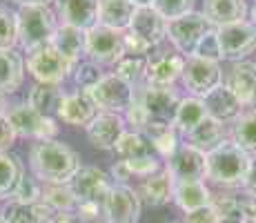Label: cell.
<instances>
[{
    "mask_svg": "<svg viewBox=\"0 0 256 223\" xmlns=\"http://www.w3.org/2000/svg\"><path fill=\"white\" fill-rule=\"evenodd\" d=\"M245 223H256V199L245 196Z\"/></svg>",
    "mask_w": 256,
    "mask_h": 223,
    "instance_id": "obj_48",
    "label": "cell"
},
{
    "mask_svg": "<svg viewBox=\"0 0 256 223\" xmlns=\"http://www.w3.org/2000/svg\"><path fill=\"white\" fill-rule=\"evenodd\" d=\"M138 194H140V201H145L152 207L167 205L170 201H174V178L170 176L167 170L156 172V174L142 178Z\"/></svg>",
    "mask_w": 256,
    "mask_h": 223,
    "instance_id": "obj_27",
    "label": "cell"
},
{
    "mask_svg": "<svg viewBox=\"0 0 256 223\" xmlns=\"http://www.w3.org/2000/svg\"><path fill=\"white\" fill-rule=\"evenodd\" d=\"M243 192L250 196V199H256V158H252L250 163V170H248V176L243 181Z\"/></svg>",
    "mask_w": 256,
    "mask_h": 223,
    "instance_id": "obj_46",
    "label": "cell"
},
{
    "mask_svg": "<svg viewBox=\"0 0 256 223\" xmlns=\"http://www.w3.org/2000/svg\"><path fill=\"white\" fill-rule=\"evenodd\" d=\"M52 223H85V221H82L76 212H62V214H58Z\"/></svg>",
    "mask_w": 256,
    "mask_h": 223,
    "instance_id": "obj_49",
    "label": "cell"
},
{
    "mask_svg": "<svg viewBox=\"0 0 256 223\" xmlns=\"http://www.w3.org/2000/svg\"><path fill=\"white\" fill-rule=\"evenodd\" d=\"M62 25L90 32L98 25V0H56Z\"/></svg>",
    "mask_w": 256,
    "mask_h": 223,
    "instance_id": "obj_18",
    "label": "cell"
},
{
    "mask_svg": "<svg viewBox=\"0 0 256 223\" xmlns=\"http://www.w3.org/2000/svg\"><path fill=\"white\" fill-rule=\"evenodd\" d=\"M87 138L94 147L98 150H114L116 143L120 141V136L127 132V121L120 114H96L94 121L85 127Z\"/></svg>",
    "mask_w": 256,
    "mask_h": 223,
    "instance_id": "obj_16",
    "label": "cell"
},
{
    "mask_svg": "<svg viewBox=\"0 0 256 223\" xmlns=\"http://www.w3.org/2000/svg\"><path fill=\"white\" fill-rule=\"evenodd\" d=\"M12 3H16L18 7H27V5H47L49 0H12Z\"/></svg>",
    "mask_w": 256,
    "mask_h": 223,
    "instance_id": "obj_50",
    "label": "cell"
},
{
    "mask_svg": "<svg viewBox=\"0 0 256 223\" xmlns=\"http://www.w3.org/2000/svg\"><path fill=\"white\" fill-rule=\"evenodd\" d=\"M203 103H205V110H208V116L216 118V121H220V123L236 121V118L243 114L240 112L243 105H240L238 98L225 85H218L212 94H208V96L203 98Z\"/></svg>",
    "mask_w": 256,
    "mask_h": 223,
    "instance_id": "obj_26",
    "label": "cell"
},
{
    "mask_svg": "<svg viewBox=\"0 0 256 223\" xmlns=\"http://www.w3.org/2000/svg\"><path fill=\"white\" fill-rule=\"evenodd\" d=\"M102 76H105V74L100 72V65H96V63H92V61H80L74 67V81H76V85L80 87L82 92L98 85V81H100Z\"/></svg>",
    "mask_w": 256,
    "mask_h": 223,
    "instance_id": "obj_40",
    "label": "cell"
},
{
    "mask_svg": "<svg viewBox=\"0 0 256 223\" xmlns=\"http://www.w3.org/2000/svg\"><path fill=\"white\" fill-rule=\"evenodd\" d=\"M134 92L136 89L132 85H127L122 78H118L116 74H105L98 81V85H94L92 89H87L90 98L94 101L98 112L105 114H125L132 107L134 101Z\"/></svg>",
    "mask_w": 256,
    "mask_h": 223,
    "instance_id": "obj_6",
    "label": "cell"
},
{
    "mask_svg": "<svg viewBox=\"0 0 256 223\" xmlns=\"http://www.w3.org/2000/svg\"><path fill=\"white\" fill-rule=\"evenodd\" d=\"M212 29V23L205 18L203 12H192L187 16H180L176 21L167 23V41L174 45V49L178 54H183L185 58L194 56L198 43L203 41V36Z\"/></svg>",
    "mask_w": 256,
    "mask_h": 223,
    "instance_id": "obj_7",
    "label": "cell"
},
{
    "mask_svg": "<svg viewBox=\"0 0 256 223\" xmlns=\"http://www.w3.org/2000/svg\"><path fill=\"white\" fill-rule=\"evenodd\" d=\"M220 47V61L240 63L256 52V25L252 21H240L216 29Z\"/></svg>",
    "mask_w": 256,
    "mask_h": 223,
    "instance_id": "obj_8",
    "label": "cell"
},
{
    "mask_svg": "<svg viewBox=\"0 0 256 223\" xmlns=\"http://www.w3.org/2000/svg\"><path fill=\"white\" fill-rule=\"evenodd\" d=\"M252 23L256 25V5H254V7H252Z\"/></svg>",
    "mask_w": 256,
    "mask_h": 223,
    "instance_id": "obj_54",
    "label": "cell"
},
{
    "mask_svg": "<svg viewBox=\"0 0 256 223\" xmlns=\"http://www.w3.org/2000/svg\"><path fill=\"white\" fill-rule=\"evenodd\" d=\"M16 138H18V134L14 130L12 121L7 118V114H0V152L9 150L16 143Z\"/></svg>",
    "mask_w": 256,
    "mask_h": 223,
    "instance_id": "obj_44",
    "label": "cell"
},
{
    "mask_svg": "<svg viewBox=\"0 0 256 223\" xmlns=\"http://www.w3.org/2000/svg\"><path fill=\"white\" fill-rule=\"evenodd\" d=\"M0 114H7V98L2 92H0Z\"/></svg>",
    "mask_w": 256,
    "mask_h": 223,
    "instance_id": "obj_52",
    "label": "cell"
},
{
    "mask_svg": "<svg viewBox=\"0 0 256 223\" xmlns=\"http://www.w3.org/2000/svg\"><path fill=\"white\" fill-rule=\"evenodd\" d=\"M130 32L142 38L150 47H156L158 43L167 41V21L152 7H140L136 9Z\"/></svg>",
    "mask_w": 256,
    "mask_h": 223,
    "instance_id": "obj_20",
    "label": "cell"
},
{
    "mask_svg": "<svg viewBox=\"0 0 256 223\" xmlns=\"http://www.w3.org/2000/svg\"><path fill=\"white\" fill-rule=\"evenodd\" d=\"M24 81V61L16 49H0V92L14 94Z\"/></svg>",
    "mask_w": 256,
    "mask_h": 223,
    "instance_id": "obj_28",
    "label": "cell"
},
{
    "mask_svg": "<svg viewBox=\"0 0 256 223\" xmlns=\"http://www.w3.org/2000/svg\"><path fill=\"white\" fill-rule=\"evenodd\" d=\"M134 101L140 105L142 114H145V130L142 134H154L167 127H174L176 110H178L180 101L174 87H156V85H142L134 92Z\"/></svg>",
    "mask_w": 256,
    "mask_h": 223,
    "instance_id": "obj_2",
    "label": "cell"
},
{
    "mask_svg": "<svg viewBox=\"0 0 256 223\" xmlns=\"http://www.w3.org/2000/svg\"><path fill=\"white\" fill-rule=\"evenodd\" d=\"M152 9L170 23L194 12V0H152Z\"/></svg>",
    "mask_w": 256,
    "mask_h": 223,
    "instance_id": "obj_38",
    "label": "cell"
},
{
    "mask_svg": "<svg viewBox=\"0 0 256 223\" xmlns=\"http://www.w3.org/2000/svg\"><path fill=\"white\" fill-rule=\"evenodd\" d=\"M132 5H136V7H152V0H130Z\"/></svg>",
    "mask_w": 256,
    "mask_h": 223,
    "instance_id": "obj_51",
    "label": "cell"
},
{
    "mask_svg": "<svg viewBox=\"0 0 256 223\" xmlns=\"http://www.w3.org/2000/svg\"><path fill=\"white\" fill-rule=\"evenodd\" d=\"M140 210L142 201L138 192L132 190L130 185H118V183H114L105 205H102V214L107 216L110 223H138Z\"/></svg>",
    "mask_w": 256,
    "mask_h": 223,
    "instance_id": "obj_14",
    "label": "cell"
},
{
    "mask_svg": "<svg viewBox=\"0 0 256 223\" xmlns=\"http://www.w3.org/2000/svg\"><path fill=\"white\" fill-rule=\"evenodd\" d=\"M150 141H152V145H154V150L158 152V156L167 158V161L174 156V152L178 150V145H180L174 127H167V130H160V132L150 134Z\"/></svg>",
    "mask_w": 256,
    "mask_h": 223,
    "instance_id": "obj_41",
    "label": "cell"
},
{
    "mask_svg": "<svg viewBox=\"0 0 256 223\" xmlns=\"http://www.w3.org/2000/svg\"><path fill=\"white\" fill-rule=\"evenodd\" d=\"M187 58L183 54H178L174 49V45L170 41L158 43L156 47H152V52L147 54V85L156 87H174V83L178 78H183Z\"/></svg>",
    "mask_w": 256,
    "mask_h": 223,
    "instance_id": "obj_5",
    "label": "cell"
},
{
    "mask_svg": "<svg viewBox=\"0 0 256 223\" xmlns=\"http://www.w3.org/2000/svg\"><path fill=\"white\" fill-rule=\"evenodd\" d=\"M165 170L170 172V176L174 178V183L180 181H205L208 176V156L200 150L180 143L178 150L174 152V156L167 161Z\"/></svg>",
    "mask_w": 256,
    "mask_h": 223,
    "instance_id": "obj_15",
    "label": "cell"
},
{
    "mask_svg": "<svg viewBox=\"0 0 256 223\" xmlns=\"http://www.w3.org/2000/svg\"><path fill=\"white\" fill-rule=\"evenodd\" d=\"M98 114L96 105L90 98V94L78 89L74 94H65L58 107V118L67 125H78V127H87L94 121V116Z\"/></svg>",
    "mask_w": 256,
    "mask_h": 223,
    "instance_id": "obj_17",
    "label": "cell"
},
{
    "mask_svg": "<svg viewBox=\"0 0 256 223\" xmlns=\"http://www.w3.org/2000/svg\"><path fill=\"white\" fill-rule=\"evenodd\" d=\"M214 201V194L205 181H180L174 183V203L185 212H194L200 207H208Z\"/></svg>",
    "mask_w": 256,
    "mask_h": 223,
    "instance_id": "obj_25",
    "label": "cell"
},
{
    "mask_svg": "<svg viewBox=\"0 0 256 223\" xmlns=\"http://www.w3.org/2000/svg\"><path fill=\"white\" fill-rule=\"evenodd\" d=\"M85 223H110V221H107V216H105V214H100V216H94V219L85 221Z\"/></svg>",
    "mask_w": 256,
    "mask_h": 223,
    "instance_id": "obj_53",
    "label": "cell"
},
{
    "mask_svg": "<svg viewBox=\"0 0 256 223\" xmlns=\"http://www.w3.org/2000/svg\"><path fill=\"white\" fill-rule=\"evenodd\" d=\"M254 110H256V105H254Z\"/></svg>",
    "mask_w": 256,
    "mask_h": 223,
    "instance_id": "obj_57",
    "label": "cell"
},
{
    "mask_svg": "<svg viewBox=\"0 0 256 223\" xmlns=\"http://www.w3.org/2000/svg\"><path fill=\"white\" fill-rule=\"evenodd\" d=\"M70 187L74 190V194H76V201H78L76 205L87 203V205H96L102 210V205H105L114 183H112L110 174H105L102 170H98V167H94V165H87V167L78 170V174L74 176Z\"/></svg>",
    "mask_w": 256,
    "mask_h": 223,
    "instance_id": "obj_11",
    "label": "cell"
},
{
    "mask_svg": "<svg viewBox=\"0 0 256 223\" xmlns=\"http://www.w3.org/2000/svg\"><path fill=\"white\" fill-rule=\"evenodd\" d=\"M203 14L212 27H225L240 21H248V3L245 0H203Z\"/></svg>",
    "mask_w": 256,
    "mask_h": 223,
    "instance_id": "obj_22",
    "label": "cell"
},
{
    "mask_svg": "<svg viewBox=\"0 0 256 223\" xmlns=\"http://www.w3.org/2000/svg\"><path fill=\"white\" fill-rule=\"evenodd\" d=\"M4 223H52L56 219V212L42 201L38 203H16L7 201V205L0 212Z\"/></svg>",
    "mask_w": 256,
    "mask_h": 223,
    "instance_id": "obj_24",
    "label": "cell"
},
{
    "mask_svg": "<svg viewBox=\"0 0 256 223\" xmlns=\"http://www.w3.org/2000/svg\"><path fill=\"white\" fill-rule=\"evenodd\" d=\"M223 141H225V123L216 121L212 116H208L198 127H194V130L187 134V145L200 150L203 154H210Z\"/></svg>",
    "mask_w": 256,
    "mask_h": 223,
    "instance_id": "obj_29",
    "label": "cell"
},
{
    "mask_svg": "<svg viewBox=\"0 0 256 223\" xmlns=\"http://www.w3.org/2000/svg\"><path fill=\"white\" fill-rule=\"evenodd\" d=\"M112 178H114V183H118V185H125L130 178H134L130 174V170H127V165H125V161H116L114 163V167H112Z\"/></svg>",
    "mask_w": 256,
    "mask_h": 223,
    "instance_id": "obj_47",
    "label": "cell"
},
{
    "mask_svg": "<svg viewBox=\"0 0 256 223\" xmlns=\"http://www.w3.org/2000/svg\"><path fill=\"white\" fill-rule=\"evenodd\" d=\"M24 174L18 156H12L7 152H0V199H9L16 190L18 181Z\"/></svg>",
    "mask_w": 256,
    "mask_h": 223,
    "instance_id": "obj_34",
    "label": "cell"
},
{
    "mask_svg": "<svg viewBox=\"0 0 256 223\" xmlns=\"http://www.w3.org/2000/svg\"><path fill=\"white\" fill-rule=\"evenodd\" d=\"M205 156H208V176L205 178H210L212 183L223 187L243 185L252 156L240 150L236 143L223 141L216 150H212Z\"/></svg>",
    "mask_w": 256,
    "mask_h": 223,
    "instance_id": "obj_4",
    "label": "cell"
},
{
    "mask_svg": "<svg viewBox=\"0 0 256 223\" xmlns=\"http://www.w3.org/2000/svg\"><path fill=\"white\" fill-rule=\"evenodd\" d=\"M183 223H218V214H216L214 205H208V207H200V210L187 212Z\"/></svg>",
    "mask_w": 256,
    "mask_h": 223,
    "instance_id": "obj_45",
    "label": "cell"
},
{
    "mask_svg": "<svg viewBox=\"0 0 256 223\" xmlns=\"http://www.w3.org/2000/svg\"><path fill=\"white\" fill-rule=\"evenodd\" d=\"M125 165L132 176H140V178H147V176L156 174V172H160V161L156 154L132 158V161H125Z\"/></svg>",
    "mask_w": 256,
    "mask_h": 223,
    "instance_id": "obj_42",
    "label": "cell"
},
{
    "mask_svg": "<svg viewBox=\"0 0 256 223\" xmlns=\"http://www.w3.org/2000/svg\"><path fill=\"white\" fill-rule=\"evenodd\" d=\"M16 23H18V45L27 54L36 52V49L45 47V45H52L54 36L58 32L56 14L47 5L18 7Z\"/></svg>",
    "mask_w": 256,
    "mask_h": 223,
    "instance_id": "obj_3",
    "label": "cell"
},
{
    "mask_svg": "<svg viewBox=\"0 0 256 223\" xmlns=\"http://www.w3.org/2000/svg\"><path fill=\"white\" fill-rule=\"evenodd\" d=\"M225 87L238 98L240 105H256V63H234L228 74Z\"/></svg>",
    "mask_w": 256,
    "mask_h": 223,
    "instance_id": "obj_19",
    "label": "cell"
},
{
    "mask_svg": "<svg viewBox=\"0 0 256 223\" xmlns=\"http://www.w3.org/2000/svg\"><path fill=\"white\" fill-rule=\"evenodd\" d=\"M29 167L42 185H70L80 170V158L70 145L52 138L32 145Z\"/></svg>",
    "mask_w": 256,
    "mask_h": 223,
    "instance_id": "obj_1",
    "label": "cell"
},
{
    "mask_svg": "<svg viewBox=\"0 0 256 223\" xmlns=\"http://www.w3.org/2000/svg\"><path fill=\"white\" fill-rule=\"evenodd\" d=\"M52 47L76 67L80 58L87 56V32L70 27V25H60L52 41Z\"/></svg>",
    "mask_w": 256,
    "mask_h": 223,
    "instance_id": "obj_23",
    "label": "cell"
},
{
    "mask_svg": "<svg viewBox=\"0 0 256 223\" xmlns=\"http://www.w3.org/2000/svg\"><path fill=\"white\" fill-rule=\"evenodd\" d=\"M18 45V23L16 14L7 7H0V49H14Z\"/></svg>",
    "mask_w": 256,
    "mask_h": 223,
    "instance_id": "obj_39",
    "label": "cell"
},
{
    "mask_svg": "<svg viewBox=\"0 0 256 223\" xmlns=\"http://www.w3.org/2000/svg\"><path fill=\"white\" fill-rule=\"evenodd\" d=\"M0 223H4V221H2V216H0Z\"/></svg>",
    "mask_w": 256,
    "mask_h": 223,
    "instance_id": "obj_55",
    "label": "cell"
},
{
    "mask_svg": "<svg viewBox=\"0 0 256 223\" xmlns=\"http://www.w3.org/2000/svg\"><path fill=\"white\" fill-rule=\"evenodd\" d=\"M45 205L52 207L56 214L76 210V194L70 185H42V199Z\"/></svg>",
    "mask_w": 256,
    "mask_h": 223,
    "instance_id": "obj_35",
    "label": "cell"
},
{
    "mask_svg": "<svg viewBox=\"0 0 256 223\" xmlns=\"http://www.w3.org/2000/svg\"><path fill=\"white\" fill-rule=\"evenodd\" d=\"M62 89L60 85H49V83H36L32 87L27 96V105L32 110H36L38 114L42 116H49L52 118L54 114L58 116V107H60V101H62Z\"/></svg>",
    "mask_w": 256,
    "mask_h": 223,
    "instance_id": "obj_30",
    "label": "cell"
},
{
    "mask_svg": "<svg viewBox=\"0 0 256 223\" xmlns=\"http://www.w3.org/2000/svg\"><path fill=\"white\" fill-rule=\"evenodd\" d=\"M136 9L130 0H98V25L125 34L130 32Z\"/></svg>",
    "mask_w": 256,
    "mask_h": 223,
    "instance_id": "obj_21",
    "label": "cell"
},
{
    "mask_svg": "<svg viewBox=\"0 0 256 223\" xmlns=\"http://www.w3.org/2000/svg\"><path fill=\"white\" fill-rule=\"evenodd\" d=\"M183 85L192 96L203 101L208 94H212L218 85H223V69L216 61L190 56L183 69Z\"/></svg>",
    "mask_w": 256,
    "mask_h": 223,
    "instance_id": "obj_10",
    "label": "cell"
},
{
    "mask_svg": "<svg viewBox=\"0 0 256 223\" xmlns=\"http://www.w3.org/2000/svg\"><path fill=\"white\" fill-rule=\"evenodd\" d=\"M127 56L125 34L96 25L87 32V58L96 65H116Z\"/></svg>",
    "mask_w": 256,
    "mask_h": 223,
    "instance_id": "obj_9",
    "label": "cell"
},
{
    "mask_svg": "<svg viewBox=\"0 0 256 223\" xmlns=\"http://www.w3.org/2000/svg\"><path fill=\"white\" fill-rule=\"evenodd\" d=\"M114 74L136 89V85L140 81H145L147 76V56H125L122 61L116 63Z\"/></svg>",
    "mask_w": 256,
    "mask_h": 223,
    "instance_id": "obj_36",
    "label": "cell"
},
{
    "mask_svg": "<svg viewBox=\"0 0 256 223\" xmlns=\"http://www.w3.org/2000/svg\"><path fill=\"white\" fill-rule=\"evenodd\" d=\"M194 56L198 58H208V61H220V47H218V36H216V27H212L208 34L203 36V41L198 43Z\"/></svg>",
    "mask_w": 256,
    "mask_h": 223,
    "instance_id": "obj_43",
    "label": "cell"
},
{
    "mask_svg": "<svg viewBox=\"0 0 256 223\" xmlns=\"http://www.w3.org/2000/svg\"><path fill=\"white\" fill-rule=\"evenodd\" d=\"M208 118V110H205V103L196 96H187L180 101L178 110H176L174 118V130L180 134H190L194 127H198L200 123Z\"/></svg>",
    "mask_w": 256,
    "mask_h": 223,
    "instance_id": "obj_31",
    "label": "cell"
},
{
    "mask_svg": "<svg viewBox=\"0 0 256 223\" xmlns=\"http://www.w3.org/2000/svg\"><path fill=\"white\" fill-rule=\"evenodd\" d=\"M40 199H42V183L34 174L32 176L22 174L16 190L9 196V201H16V203H38Z\"/></svg>",
    "mask_w": 256,
    "mask_h": 223,
    "instance_id": "obj_37",
    "label": "cell"
},
{
    "mask_svg": "<svg viewBox=\"0 0 256 223\" xmlns=\"http://www.w3.org/2000/svg\"><path fill=\"white\" fill-rule=\"evenodd\" d=\"M7 118L12 121L14 130L22 138H36V141H52L58 134V125L54 118L42 116L36 110L27 105V103H18V105L9 107Z\"/></svg>",
    "mask_w": 256,
    "mask_h": 223,
    "instance_id": "obj_13",
    "label": "cell"
},
{
    "mask_svg": "<svg viewBox=\"0 0 256 223\" xmlns=\"http://www.w3.org/2000/svg\"><path fill=\"white\" fill-rule=\"evenodd\" d=\"M174 223H183V221H174Z\"/></svg>",
    "mask_w": 256,
    "mask_h": 223,
    "instance_id": "obj_56",
    "label": "cell"
},
{
    "mask_svg": "<svg viewBox=\"0 0 256 223\" xmlns=\"http://www.w3.org/2000/svg\"><path fill=\"white\" fill-rule=\"evenodd\" d=\"M116 154L120 161H132V158H140V156H150L154 154V145H152L150 136L142 132H125L120 136V141L116 143Z\"/></svg>",
    "mask_w": 256,
    "mask_h": 223,
    "instance_id": "obj_32",
    "label": "cell"
},
{
    "mask_svg": "<svg viewBox=\"0 0 256 223\" xmlns=\"http://www.w3.org/2000/svg\"><path fill=\"white\" fill-rule=\"evenodd\" d=\"M27 72L36 78L38 83H49V85H60L67 76L74 72V65L67 58H62L52 45L36 49L27 56Z\"/></svg>",
    "mask_w": 256,
    "mask_h": 223,
    "instance_id": "obj_12",
    "label": "cell"
},
{
    "mask_svg": "<svg viewBox=\"0 0 256 223\" xmlns=\"http://www.w3.org/2000/svg\"><path fill=\"white\" fill-rule=\"evenodd\" d=\"M232 143L248 154H256V110L243 112L232 125Z\"/></svg>",
    "mask_w": 256,
    "mask_h": 223,
    "instance_id": "obj_33",
    "label": "cell"
}]
</instances>
